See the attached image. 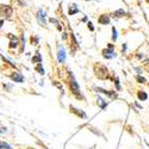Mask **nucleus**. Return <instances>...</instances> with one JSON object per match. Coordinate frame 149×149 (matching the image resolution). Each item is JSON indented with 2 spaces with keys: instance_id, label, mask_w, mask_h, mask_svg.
<instances>
[{
  "instance_id": "ddd939ff",
  "label": "nucleus",
  "mask_w": 149,
  "mask_h": 149,
  "mask_svg": "<svg viewBox=\"0 0 149 149\" xmlns=\"http://www.w3.org/2000/svg\"><path fill=\"white\" fill-rule=\"evenodd\" d=\"M97 99H98V105H99L101 109H105V107H106V105H107V104H106V101H105L103 98H100V97H98Z\"/></svg>"
},
{
  "instance_id": "0eeeda50",
  "label": "nucleus",
  "mask_w": 149,
  "mask_h": 149,
  "mask_svg": "<svg viewBox=\"0 0 149 149\" xmlns=\"http://www.w3.org/2000/svg\"><path fill=\"white\" fill-rule=\"evenodd\" d=\"M70 110H72V112L73 113H75V115H78L80 118H86V113L85 112H82L81 110H78V109H74V107H70Z\"/></svg>"
},
{
  "instance_id": "20e7f679",
  "label": "nucleus",
  "mask_w": 149,
  "mask_h": 149,
  "mask_svg": "<svg viewBox=\"0 0 149 149\" xmlns=\"http://www.w3.org/2000/svg\"><path fill=\"white\" fill-rule=\"evenodd\" d=\"M36 17H37V20H38V23H40L41 26H45L47 25V23H45V12L44 11L40 10L38 12H37Z\"/></svg>"
},
{
  "instance_id": "dca6fc26",
  "label": "nucleus",
  "mask_w": 149,
  "mask_h": 149,
  "mask_svg": "<svg viewBox=\"0 0 149 149\" xmlns=\"http://www.w3.org/2000/svg\"><path fill=\"white\" fill-rule=\"evenodd\" d=\"M79 10L77 8V5H72L69 7V14H74V13H77Z\"/></svg>"
},
{
  "instance_id": "423d86ee",
  "label": "nucleus",
  "mask_w": 149,
  "mask_h": 149,
  "mask_svg": "<svg viewBox=\"0 0 149 149\" xmlns=\"http://www.w3.org/2000/svg\"><path fill=\"white\" fill-rule=\"evenodd\" d=\"M57 59H59V62L60 63H64L66 61V51L62 47L59 48V52H57Z\"/></svg>"
},
{
  "instance_id": "4468645a",
  "label": "nucleus",
  "mask_w": 149,
  "mask_h": 149,
  "mask_svg": "<svg viewBox=\"0 0 149 149\" xmlns=\"http://www.w3.org/2000/svg\"><path fill=\"white\" fill-rule=\"evenodd\" d=\"M35 69L41 75H43V74H44V69H43V67H42V63H37V66L35 67Z\"/></svg>"
},
{
  "instance_id": "412c9836",
  "label": "nucleus",
  "mask_w": 149,
  "mask_h": 149,
  "mask_svg": "<svg viewBox=\"0 0 149 149\" xmlns=\"http://www.w3.org/2000/svg\"><path fill=\"white\" fill-rule=\"evenodd\" d=\"M6 131H7L6 128H1V129H0V134H5Z\"/></svg>"
},
{
  "instance_id": "393cba45",
  "label": "nucleus",
  "mask_w": 149,
  "mask_h": 149,
  "mask_svg": "<svg viewBox=\"0 0 149 149\" xmlns=\"http://www.w3.org/2000/svg\"><path fill=\"white\" fill-rule=\"evenodd\" d=\"M62 38H63V40H66V38H67V36H66V33H63V35H62Z\"/></svg>"
},
{
  "instance_id": "6e6552de",
  "label": "nucleus",
  "mask_w": 149,
  "mask_h": 149,
  "mask_svg": "<svg viewBox=\"0 0 149 149\" xmlns=\"http://www.w3.org/2000/svg\"><path fill=\"white\" fill-rule=\"evenodd\" d=\"M97 91H99V92H101V93H104V94H106V96H109V97H112V98H115L116 97V93L115 92H112V91H106V89H104V88H96Z\"/></svg>"
},
{
  "instance_id": "b1692460",
  "label": "nucleus",
  "mask_w": 149,
  "mask_h": 149,
  "mask_svg": "<svg viewBox=\"0 0 149 149\" xmlns=\"http://www.w3.org/2000/svg\"><path fill=\"white\" fill-rule=\"evenodd\" d=\"M3 24H4V20H3V19H0V29H1V26H3Z\"/></svg>"
},
{
  "instance_id": "39448f33",
  "label": "nucleus",
  "mask_w": 149,
  "mask_h": 149,
  "mask_svg": "<svg viewBox=\"0 0 149 149\" xmlns=\"http://www.w3.org/2000/svg\"><path fill=\"white\" fill-rule=\"evenodd\" d=\"M7 36H8V38L11 40V42H10V48H11V49L17 48V47H18V44H19V41H18V38H17L16 36H13L12 33H8Z\"/></svg>"
},
{
  "instance_id": "4be33fe9",
  "label": "nucleus",
  "mask_w": 149,
  "mask_h": 149,
  "mask_svg": "<svg viewBox=\"0 0 149 149\" xmlns=\"http://www.w3.org/2000/svg\"><path fill=\"white\" fill-rule=\"evenodd\" d=\"M116 87H117V89H121V85H119L118 79H116Z\"/></svg>"
},
{
  "instance_id": "1a4fd4ad",
  "label": "nucleus",
  "mask_w": 149,
  "mask_h": 149,
  "mask_svg": "<svg viewBox=\"0 0 149 149\" xmlns=\"http://www.w3.org/2000/svg\"><path fill=\"white\" fill-rule=\"evenodd\" d=\"M99 23H100V24H103V25H107V24L110 23V18H109V16L103 14V16L99 18Z\"/></svg>"
},
{
  "instance_id": "9b49d317",
  "label": "nucleus",
  "mask_w": 149,
  "mask_h": 149,
  "mask_svg": "<svg viewBox=\"0 0 149 149\" xmlns=\"http://www.w3.org/2000/svg\"><path fill=\"white\" fill-rule=\"evenodd\" d=\"M103 56L105 59H111V57H113L115 55H112V51H110L109 49H104L103 50Z\"/></svg>"
},
{
  "instance_id": "6ab92c4d",
  "label": "nucleus",
  "mask_w": 149,
  "mask_h": 149,
  "mask_svg": "<svg viewBox=\"0 0 149 149\" xmlns=\"http://www.w3.org/2000/svg\"><path fill=\"white\" fill-rule=\"evenodd\" d=\"M37 43H38V37H36V38H35V37H32V44L36 45Z\"/></svg>"
},
{
  "instance_id": "9d476101",
  "label": "nucleus",
  "mask_w": 149,
  "mask_h": 149,
  "mask_svg": "<svg viewBox=\"0 0 149 149\" xmlns=\"http://www.w3.org/2000/svg\"><path fill=\"white\" fill-rule=\"evenodd\" d=\"M137 97H138L140 100H147V99H148V94H147L144 91H138Z\"/></svg>"
},
{
  "instance_id": "aec40b11",
  "label": "nucleus",
  "mask_w": 149,
  "mask_h": 149,
  "mask_svg": "<svg viewBox=\"0 0 149 149\" xmlns=\"http://www.w3.org/2000/svg\"><path fill=\"white\" fill-rule=\"evenodd\" d=\"M112 31H113V36H112V37H113V41H116V40H117V31H116L115 28L112 29Z\"/></svg>"
},
{
  "instance_id": "f257e3e1",
  "label": "nucleus",
  "mask_w": 149,
  "mask_h": 149,
  "mask_svg": "<svg viewBox=\"0 0 149 149\" xmlns=\"http://www.w3.org/2000/svg\"><path fill=\"white\" fill-rule=\"evenodd\" d=\"M0 13H1V16H4L6 18H10L13 13V10L10 5H1L0 6Z\"/></svg>"
},
{
  "instance_id": "7ed1b4c3",
  "label": "nucleus",
  "mask_w": 149,
  "mask_h": 149,
  "mask_svg": "<svg viewBox=\"0 0 149 149\" xmlns=\"http://www.w3.org/2000/svg\"><path fill=\"white\" fill-rule=\"evenodd\" d=\"M10 78H11V80L14 81V82H23V81H24V75H23L22 73H19V72L12 73Z\"/></svg>"
},
{
  "instance_id": "2eb2a0df",
  "label": "nucleus",
  "mask_w": 149,
  "mask_h": 149,
  "mask_svg": "<svg viewBox=\"0 0 149 149\" xmlns=\"http://www.w3.org/2000/svg\"><path fill=\"white\" fill-rule=\"evenodd\" d=\"M0 149H12V147L6 142H0Z\"/></svg>"
},
{
  "instance_id": "f8f14e48",
  "label": "nucleus",
  "mask_w": 149,
  "mask_h": 149,
  "mask_svg": "<svg viewBox=\"0 0 149 149\" xmlns=\"http://www.w3.org/2000/svg\"><path fill=\"white\" fill-rule=\"evenodd\" d=\"M32 62H33V63H41V62H42V57H41L40 52H36V55L32 57Z\"/></svg>"
},
{
  "instance_id": "f3484780",
  "label": "nucleus",
  "mask_w": 149,
  "mask_h": 149,
  "mask_svg": "<svg viewBox=\"0 0 149 149\" xmlns=\"http://www.w3.org/2000/svg\"><path fill=\"white\" fill-rule=\"evenodd\" d=\"M124 13H125V12H124L123 10H118V11H116L113 14H115L116 17H122V16H124Z\"/></svg>"
},
{
  "instance_id": "f03ea898",
  "label": "nucleus",
  "mask_w": 149,
  "mask_h": 149,
  "mask_svg": "<svg viewBox=\"0 0 149 149\" xmlns=\"http://www.w3.org/2000/svg\"><path fill=\"white\" fill-rule=\"evenodd\" d=\"M70 91H72V93H74L78 98H81L80 97V88H79V85L77 84V81L75 80H72L70 81Z\"/></svg>"
},
{
  "instance_id": "a211bd4d",
  "label": "nucleus",
  "mask_w": 149,
  "mask_h": 149,
  "mask_svg": "<svg viewBox=\"0 0 149 149\" xmlns=\"http://www.w3.org/2000/svg\"><path fill=\"white\" fill-rule=\"evenodd\" d=\"M137 81H138L140 84H145V82H147V80H145L143 77H140V75L137 77Z\"/></svg>"
},
{
  "instance_id": "5701e85b",
  "label": "nucleus",
  "mask_w": 149,
  "mask_h": 149,
  "mask_svg": "<svg viewBox=\"0 0 149 149\" xmlns=\"http://www.w3.org/2000/svg\"><path fill=\"white\" fill-rule=\"evenodd\" d=\"M88 28H89V30H92V31L94 30V26H93V24H92V23H88Z\"/></svg>"
}]
</instances>
